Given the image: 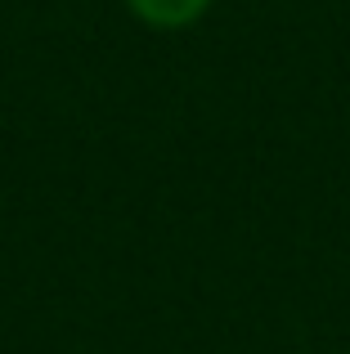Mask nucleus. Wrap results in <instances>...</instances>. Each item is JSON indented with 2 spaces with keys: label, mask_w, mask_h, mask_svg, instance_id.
Instances as JSON below:
<instances>
[{
  "label": "nucleus",
  "mask_w": 350,
  "mask_h": 354,
  "mask_svg": "<svg viewBox=\"0 0 350 354\" xmlns=\"http://www.w3.org/2000/svg\"><path fill=\"white\" fill-rule=\"evenodd\" d=\"M126 9H131L140 23L158 27V32H175V27L198 23L211 9V0H126Z\"/></svg>",
  "instance_id": "nucleus-1"
}]
</instances>
